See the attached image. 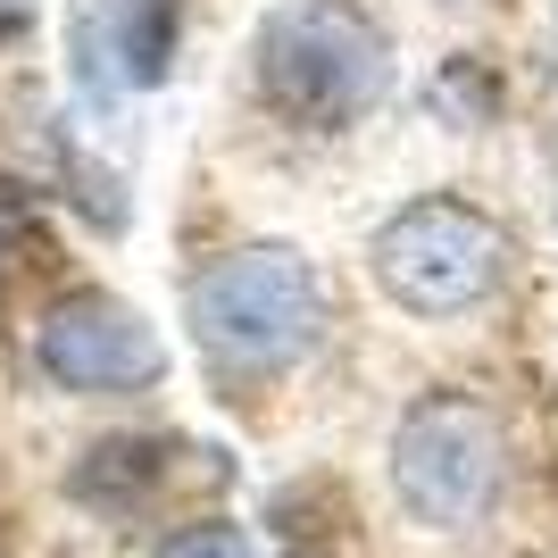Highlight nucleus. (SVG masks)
Instances as JSON below:
<instances>
[{
    "label": "nucleus",
    "mask_w": 558,
    "mask_h": 558,
    "mask_svg": "<svg viewBox=\"0 0 558 558\" xmlns=\"http://www.w3.org/2000/svg\"><path fill=\"white\" fill-rule=\"evenodd\" d=\"M384 75H392V50L350 0H292L258 34V93L301 125H350L384 100Z\"/></svg>",
    "instance_id": "obj_1"
},
{
    "label": "nucleus",
    "mask_w": 558,
    "mask_h": 558,
    "mask_svg": "<svg viewBox=\"0 0 558 558\" xmlns=\"http://www.w3.org/2000/svg\"><path fill=\"white\" fill-rule=\"evenodd\" d=\"M192 326L217 359L233 367H283L301 359L326 326V292H317V267H308L292 242H251V251H226L209 276L192 283Z\"/></svg>",
    "instance_id": "obj_2"
},
{
    "label": "nucleus",
    "mask_w": 558,
    "mask_h": 558,
    "mask_svg": "<svg viewBox=\"0 0 558 558\" xmlns=\"http://www.w3.org/2000/svg\"><path fill=\"white\" fill-rule=\"evenodd\" d=\"M392 492L434 534L484 525L492 500H500V425H492L484 400H466V392L417 400L392 442Z\"/></svg>",
    "instance_id": "obj_3"
},
{
    "label": "nucleus",
    "mask_w": 558,
    "mask_h": 558,
    "mask_svg": "<svg viewBox=\"0 0 558 558\" xmlns=\"http://www.w3.org/2000/svg\"><path fill=\"white\" fill-rule=\"evenodd\" d=\"M375 283L409 317H459L500 283V233L466 201H417L375 233Z\"/></svg>",
    "instance_id": "obj_4"
},
{
    "label": "nucleus",
    "mask_w": 558,
    "mask_h": 558,
    "mask_svg": "<svg viewBox=\"0 0 558 558\" xmlns=\"http://www.w3.org/2000/svg\"><path fill=\"white\" fill-rule=\"evenodd\" d=\"M34 359H43L50 384H68V392H142V384H159L167 367V342L159 326L125 308L117 292H68V301L43 317L34 333Z\"/></svg>",
    "instance_id": "obj_5"
},
{
    "label": "nucleus",
    "mask_w": 558,
    "mask_h": 558,
    "mask_svg": "<svg viewBox=\"0 0 558 558\" xmlns=\"http://www.w3.org/2000/svg\"><path fill=\"white\" fill-rule=\"evenodd\" d=\"M75 59L93 84L150 93L175 59V0H84L75 9Z\"/></svg>",
    "instance_id": "obj_6"
},
{
    "label": "nucleus",
    "mask_w": 558,
    "mask_h": 558,
    "mask_svg": "<svg viewBox=\"0 0 558 558\" xmlns=\"http://www.w3.org/2000/svg\"><path fill=\"white\" fill-rule=\"evenodd\" d=\"M150 558H251V542L233 534V525H184V534H167Z\"/></svg>",
    "instance_id": "obj_7"
},
{
    "label": "nucleus",
    "mask_w": 558,
    "mask_h": 558,
    "mask_svg": "<svg viewBox=\"0 0 558 558\" xmlns=\"http://www.w3.org/2000/svg\"><path fill=\"white\" fill-rule=\"evenodd\" d=\"M17 25H34V0H0V34H17Z\"/></svg>",
    "instance_id": "obj_8"
}]
</instances>
